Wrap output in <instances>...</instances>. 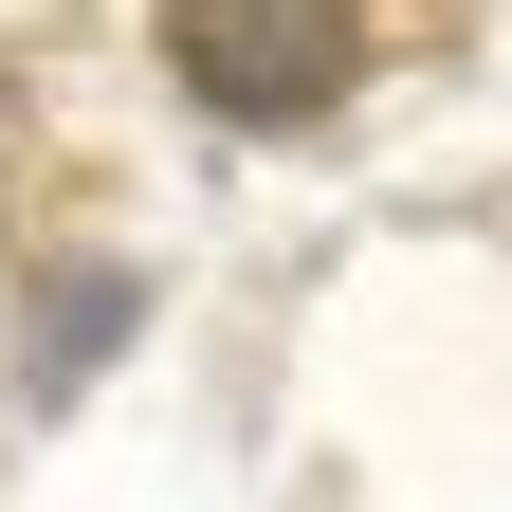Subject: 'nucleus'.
<instances>
[{
  "label": "nucleus",
  "instance_id": "f257e3e1",
  "mask_svg": "<svg viewBox=\"0 0 512 512\" xmlns=\"http://www.w3.org/2000/svg\"><path fill=\"white\" fill-rule=\"evenodd\" d=\"M165 37H183V92H202V110L293 128V110H330L366 74L384 0H165Z\"/></svg>",
  "mask_w": 512,
  "mask_h": 512
}]
</instances>
